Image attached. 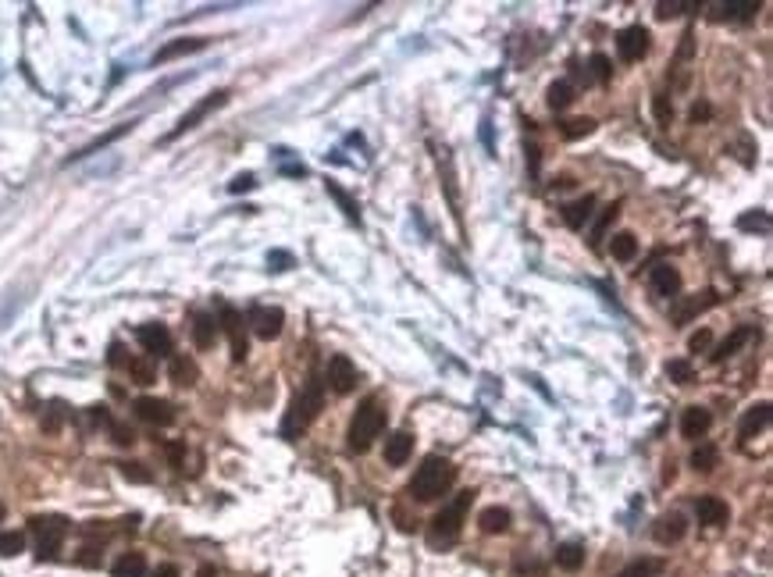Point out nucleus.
<instances>
[{
    "mask_svg": "<svg viewBox=\"0 0 773 577\" xmlns=\"http://www.w3.org/2000/svg\"><path fill=\"white\" fill-rule=\"evenodd\" d=\"M453 478H456V467H453L449 460L428 456V460L413 470V478H410V499H417V502H435V499H442V495L453 488Z\"/></svg>",
    "mask_w": 773,
    "mask_h": 577,
    "instance_id": "nucleus-1",
    "label": "nucleus"
},
{
    "mask_svg": "<svg viewBox=\"0 0 773 577\" xmlns=\"http://www.w3.org/2000/svg\"><path fill=\"white\" fill-rule=\"evenodd\" d=\"M321 406H325V382H321L318 374H310L307 385H303V392L293 399V406H289V414H286V421H282V435H286V438L303 435V431L310 428V421L321 414Z\"/></svg>",
    "mask_w": 773,
    "mask_h": 577,
    "instance_id": "nucleus-2",
    "label": "nucleus"
},
{
    "mask_svg": "<svg viewBox=\"0 0 773 577\" xmlns=\"http://www.w3.org/2000/svg\"><path fill=\"white\" fill-rule=\"evenodd\" d=\"M382 428H385V406L371 396V399L360 403V410H357L353 421H350V431H346L350 449H353V453H367L371 442L382 435Z\"/></svg>",
    "mask_w": 773,
    "mask_h": 577,
    "instance_id": "nucleus-3",
    "label": "nucleus"
},
{
    "mask_svg": "<svg viewBox=\"0 0 773 577\" xmlns=\"http://www.w3.org/2000/svg\"><path fill=\"white\" fill-rule=\"evenodd\" d=\"M470 502H474V492H460L435 520H431V534H428V541L431 545H449V541H456V534H460V527H463V517H467V509H470Z\"/></svg>",
    "mask_w": 773,
    "mask_h": 577,
    "instance_id": "nucleus-4",
    "label": "nucleus"
},
{
    "mask_svg": "<svg viewBox=\"0 0 773 577\" xmlns=\"http://www.w3.org/2000/svg\"><path fill=\"white\" fill-rule=\"evenodd\" d=\"M228 97H232L228 90H217V93L203 97L200 104H193V107H189V111H185V114L178 118V125H175V129H171V132H168V136H164L161 143H175V139H178V136H185L189 129H196L200 122H207V118H210L214 111H221V107L228 104Z\"/></svg>",
    "mask_w": 773,
    "mask_h": 577,
    "instance_id": "nucleus-5",
    "label": "nucleus"
},
{
    "mask_svg": "<svg viewBox=\"0 0 773 577\" xmlns=\"http://www.w3.org/2000/svg\"><path fill=\"white\" fill-rule=\"evenodd\" d=\"M325 385L335 392V396H350L357 389V364L350 357H332L328 360V374H325Z\"/></svg>",
    "mask_w": 773,
    "mask_h": 577,
    "instance_id": "nucleus-6",
    "label": "nucleus"
},
{
    "mask_svg": "<svg viewBox=\"0 0 773 577\" xmlns=\"http://www.w3.org/2000/svg\"><path fill=\"white\" fill-rule=\"evenodd\" d=\"M649 43H652V36L645 26H627L617 36V54H620V61H642L649 54Z\"/></svg>",
    "mask_w": 773,
    "mask_h": 577,
    "instance_id": "nucleus-7",
    "label": "nucleus"
},
{
    "mask_svg": "<svg viewBox=\"0 0 773 577\" xmlns=\"http://www.w3.org/2000/svg\"><path fill=\"white\" fill-rule=\"evenodd\" d=\"M282 325H286V314L279 307H253L249 311V328L256 339H279L282 335Z\"/></svg>",
    "mask_w": 773,
    "mask_h": 577,
    "instance_id": "nucleus-8",
    "label": "nucleus"
},
{
    "mask_svg": "<svg viewBox=\"0 0 773 577\" xmlns=\"http://www.w3.org/2000/svg\"><path fill=\"white\" fill-rule=\"evenodd\" d=\"M132 410H136L139 421L157 424V428H168V424L175 421V406H171L168 399H157V396H143V399H136Z\"/></svg>",
    "mask_w": 773,
    "mask_h": 577,
    "instance_id": "nucleus-9",
    "label": "nucleus"
},
{
    "mask_svg": "<svg viewBox=\"0 0 773 577\" xmlns=\"http://www.w3.org/2000/svg\"><path fill=\"white\" fill-rule=\"evenodd\" d=\"M33 534L40 538V549H61V538L68 531V520L65 517H33L29 520Z\"/></svg>",
    "mask_w": 773,
    "mask_h": 577,
    "instance_id": "nucleus-10",
    "label": "nucleus"
},
{
    "mask_svg": "<svg viewBox=\"0 0 773 577\" xmlns=\"http://www.w3.org/2000/svg\"><path fill=\"white\" fill-rule=\"evenodd\" d=\"M217 328H225V335H228V343H232V360L242 364V360H246V325H242V318H239L232 307H225Z\"/></svg>",
    "mask_w": 773,
    "mask_h": 577,
    "instance_id": "nucleus-11",
    "label": "nucleus"
},
{
    "mask_svg": "<svg viewBox=\"0 0 773 577\" xmlns=\"http://www.w3.org/2000/svg\"><path fill=\"white\" fill-rule=\"evenodd\" d=\"M649 285H652V293H656V296H663V300H674V296L681 293V271H677L674 264H656V267H652V278H649Z\"/></svg>",
    "mask_w": 773,
    "mask_h": 577,
    "instance_id": "nucleus-12",
    "label": "nucleus"
},
{
    "mask_svg": "<svg viewBox=\"0 0 773 577\" xmlns=\"http://www.w3.org/2000/svg\"><path fill=\"white\" fill-rule=\"evenodd\" d=\"M695 517H698V524H706V527H720V524L730 520V509H727L723 499H716V495H702V499L695 502Z\"/></svg>",
    "mask_w": 773,
    "mask_h": 577,
    "instance_id": "nucleus-13",
    "label": "nucleus"
},
{
    "mask_svg": "<svg viewBox=\"0 0 773 577\" xmlns=\"http://www.w3.org/2000/svg\"><path fill=\"white\" fill-rule=\"evenodd\" d=\"M652 534H656V541H659V545H677V541L688 534V520H684L681 513H666V517H659V520H656Z\"/></svg>",
    "mask_w": 773,
    "mask_h": 577,
    "instance_id": "nucleus-14",
    "label": "nucleus"
},
{
    "mask_svg": "<svg viewBox=\"0 0 773 577\" xmlns=\"http://www.w3.org/2000/svg\"><path fill=\"white\" fill-rule=\"evenodd\" d=\"M207 47V40L203 36H185V40H171V43H164L157 54H153V65H164V61H175V58H185V54H196V50H203Z\"/></svg>",
    "mask_w": 773,
    "mask_h": 577,
    "instance_id": "nucleus-15",
    "label": "nucleus"
},
{
    "mask_svg": "<svg viewBox=\"0 0 773 577\" xmlns=\"http://www.w3.org/2000/svg\"><path fill=\"white\" fill-rule=\"evenodd\" d=\"M139 343H143V350L153 353V357L171 353V332H168L164 325H143V328H139Z\"/></svg>",
    "mask_w": 773,
    "mask_h": 577,
    "instance_id": "nucleus-16",
    "label": "nucleus"
},
{
    "mask_svg": "<svg viewBox=\"0 0 773 577\" xmlns=\"http://www.w3.org/2000/svg\"><path fill=\"white\" fill-rule=\"evenodd\" d=\"M410 453H413V435L410 431H396V435L385 438V463L389 467H403L410 460Z\"/></svg>",
    "mask_w": 773,
    "mask_h": 577,
    "instance_id": "nucleus-17",
    "label": "nucleus"
},
{
    "mask_svg": "<svg viewBox=\"0 0 773 577\" xmlns=\"http://www.w3.org/2000/svg\"><path fill=\"white\" fill-rule=\"evenodd\" d=\"M709 424H713V417H709L706 406H688L684 417H681V435L684 438H702L709 431Z\"/></svg>",
    "mask_w": 773,
    "mask_h": 577,
    "instance_id": "nucleus-18",
    "label": "nucleus"
},
{
    "mask_svg": "<svg viewBox=\"0 0 773 577\" xmlns=\"http://www.w3.org/2000/svg\"><path fill=\"white\" fill-rule=\"evenodd\" d=\"M769 424V403H755V406H748L745 410V417H741V428H737V435L748 442V438H755L762 428Z\"/></svg>",
    "mask_w": 773,
    "mask_h": 577,
    "instance_id": "nucleus-19",
    "label": "nucleus"
},
{
    "mask_svg": "<svg viewBox=\"0 0 773 577\" xmlns=\"http://www.w3.org/2000/svg\"><path fill=\"white\" fill-rule=\"evenodd\" d=\"M111 577H146V556L143 552H121L111 566Z\"/></svg>",
    "mask_w": 773,
    "mask_h": 577,
    "instance_id": "nucleus-20",
    "label": "nucleus"
},
{
    "mask_svg": "<svg viewBox=\"0 0 773 577\" xmlns=\"http://www.w3.org/2000/svg\"><path fill=\"white\" fill-rule=\"evenodd\" d=\"M477 527H481L485 534H502V531H509V509H506V506H488V509H481Z\"/></svg>",
    "mask_w": 773,
    "mask_h": 577,
    "instance_id": "nucleus-21",
    "label": "nucleus"
},
{
    "mask_svg": "<svg viewBox=\"0 0 773 577\" xmlns=\"http://www.w3.org/2000/svg\"><path fill=\"white\" fill-rule=\"evenodd\" d=\"M214 339H217V321L210 314H196L193 318V343H196V350H210Z\"/></svg>",
    "mask_w": 773,
    "mask_h": 577,
    "instance_id": "nucleus-22",
    "label": "nucleus"
},
{
    "mask_svg": "<svg viewBox=\"0 0 773 577\" xmlns=\"http://www.w3.org/2000/svg\"><path fill=\"white\" fill-rule=\"evenodd\" d=\"M132 125H136V122H125V125H114L111 132H104V136H97V139H93V143H86V146H82L79 153H72V161H82V157H90V153H97V150H104V146H111L114 139H121L125 132H132Z\"/></svg>",
    "mask_w": 773,
    "mask_h": 577,
    "instance_id": "nucleus-23",
    "label": "nucleus"
},
{
    "mask_svg": "<svg viewBox=\"0 0 773 577\" xmlns=\"http://www.w3.org/2000/svg\"><path fill=\"white\" fill-rule=\"evenodd\" d=\"M168 374H171V382H175V385H182V389L196 385V378H200V371H196V360H193V357H175V360H171V367H168Z\"/></svg>",
    "mask_w": 773,
    "mask_h": 577,
    "instance_id": "nucleus-24",
    "label": "nucleus"
},
{
    "mask_svg": "<svg viewBox=\"0 0 773 577\" xmlns=\"http://www.w3.org/2000/svg\"><path fill=\"white\" fill-rule=\"evenodd\" d=\"M592 207H595V196H581V200H574V203L563 207V221H567L571 228H585V221L592 217Z\"/></svg>",
    "mask_w": 773,
    "mask_h": 577,
    "instance_id": "nucleus-25",
    "label": "nucleus"
},
{
    "mask_svg": "<svg viewBox=\"0 0 773 577\" xmlns=\"http://www.w3.org/2000/svg\"><path fill=\"white\" fill-rule=\"evenodd\" d=\"M556 566H563V570L585 566V545H581V541H563V545L556 549Z\"/></svg>",
    "mask_w": 773,
    "mask_h": 577,
    "instance_id": "nucleus-26",
    "label": "nucleus"
},
{
    "mask_svg": "<svg viewBox=\"0 0 773 577\" xmlns=\"http://www.w3.org/2000/svg\"><path fill=\"white\" fill-rule=\"evenodd\" d=\"M716 11L727 22H745V18H752L759 11V4H755V0H730V4H720Z\"/></svg>",
    "mask_w": 773,
    "mask_h": 577,
    "instance_id": "nucleus-27",
    "label": "nucleus"
},
{
    "mask_svg": "<svg viewBox=\"0 0 773 577\" xmlns=\"http://www.w3.org/2000/svg\"><path fill=\"white\" fill-rule=\"evenodd\" d=\"M748 339H752V328H737L730 339H723V343L716 346V353H713V364H723L727 357H734V353H737V350H741Z\"/></svg>",
    "mask_w": 773,
    "mask_h": 577,
    "instance_id": "nucleus-28",
    "label": "nucleus"
},
{
    "mask_svg": "<svg viewBox=\"0 0 773 577\" xmlns=\"http://www.w3.org/2000/svg\"><path fill=\"white\" fill-rule=\"evenodd\" d=\"M716 463H720V449H716L713 442H702V446H695V453H691V467H695V470L709 474Z\"/></svg>",
    "mask_w": 773,
    "mask_h": 577,
    "instance_id": "nucleus-29",
    "label": "nucleus"
},
{
    "mask_svg": "<svg viewBox=\"0 0 773 577\" xmlns=\"http://www.w3.org/2000/svg\"><path fill=\"white\" fill-rule=\"evenodd\" d=\"M610 253H613V260H634V253H638V239L631 235V232H620V235H613V242H610Z\"/></svg>",
    "mask_w": 773,
    "mask_h": 577,
    "instance_id": "nucleus-30",
    "label": "nucleus"
},
{
    "mask_svg": "<svg viewBox=\"0 0 773 577\" xmlns=\"http://www.w3.org/2000/svg\"><path fill=\"white\" fill-rule=\"evenodd\" d=\"M574 104V86L571 82H553L549 86V107L553 111H567Z\"/></svg>",
    "mask_w": 773,
    "mask_h": 577,
    "instance_id": "nucleus-31",
    "label": "nucleus"
},
{
    "mask_svg": "<svg viewBox=\"0 0 773 577\" xmlns=\"http://www.w3.org/2000/svg\"><path fill=\"white\" fill-rule=\"evenodd\" d=\"M716 303V293H702V300H688L674 318H677V325H688V318H695V314H702L706 307H713Z\"/></svg>",
    "mask_w": 773,
    "mask_h": 577,
    "instance_id": "nucleus-32",
    "label": "nucleus"
},
{
    "mask_svg": "<svg viewBox=\"0 0 773 577\" xmlns=\"http://www.w3.org/2000/svg\"><path fill=\"white\" fill-rule=\"evenodd\" d=\"M26 552V534L22 531H0V556H22Z\"/></svg>",
    "mask_w": 773,
    "mask_h": 577,
    "instance_id": "nucleus-33",
    "label": "nucleus"
},
{
    "mask_svg": "<svg viewBox=\"0 0 773 577\" xmlns=\"http://www.w3.org/2000/svg\"><path fill=\"white\" fill-rule=\"evenodd\" d=\"M688 8H695V0H659V4H656V18H659V22H666V18H677V15H684Z\"/></svg>",
    "mask_w": 773,
    "mask_h": 577,
    "instance_id": "nucleus-34",
    "label": "nucleus"
},
{
    "mask_svg": "<svg viewBox=\"0 0 773 577\" xmlns=\"http://www.w3.org/2000/svg\"><path fill=\"white\" fill-rule=\"evenodd\" d=\"M666 378L677 382V385H691V382H695V367H691L688 360H670V364H666Z\"/></svg>",
    "mask_w": 773,
    "mask_h": 577,
    "instance_id": "nucleus-35",
    "label": "nucleus"
},
{
    "mask_svg": "<svg viewBox=\"0 0 773 577\" xmlns=\"http://www.w3.org/2000/svg\"><path fill=\"white\" fill-rule=\"evenodd\" d=\"M592 129H595V122H592V118H571V122H567L560 132H563V139H581V136H588Z\"/></svg>",
    "mask_w": 773,
    "mask_h": 577,
    "instance_id": "nucleus-36",
    "label": "nucleus"
},
{
    "mask_svg": "<svg viewBox=\"0 0 773 577\" xmlns=\"http://www.w3.org/2000/svg\"><path fill=\"white\" fill-rule=\"evenodd\" d=\"M652 111H656V122H659V125H670V122H674V104H670L666 93H656V97H652Z\"/></svg>",
    "mask_w": 773,
    "mask_h": 577,
    "instance_id": "nucleus-37",
    "label": "nucleus"
},
{
    "mask_svg": "<svg viewBox=\"0 0 773 577\" xmlns=\"http://www.w3.org/2000/svg\"><path fill=\"white\" fill-rule=\"evenodd\" d=\"M61 424H65V406H61V403H50V410L43 414V431L54 435V431H61Z\"/></svg>",
    "mask_w": 773,
    "mask_h": 577,
    "instance_id": "nucleus-38",
    "label": "nucleus"
},
{
    "mask_svg": "<svg viewBox=\"0 0 773 577\" xmlns=\"http://www.w3.org/2000/svg\"><path fill=\"white\" fill-rule=\"evenodd\" d=\"M588 65H592V75H595L599 82H610V79H613V61H610L606 54H595Z\"/></svg>",
    "mask_w": 773,
    "mask_h": 577,
    "instance_id": "nucleus-39",
    "label": "nucleus"
},
{
    "mask_svg": "<svg viewBox=\"0 0 773 577\" xmlns=\"http://www.w3.org/2000/svg\"><path fill=\"white\" fill-rule=\"evenodd\" d=\"M328 193L339 200V207L346 210V217H350V221H360V210H357V203H353V200H350V196H346V193L335 185V182H328Z\"/></svg>",
    "mask_w": 773,
    "mask_h": 577,
    "instance_id": "nucleus-40",
    "label": "nucleus"
},
{
    "mask_svg": "<svg viewBox=\"0 0 773 577\" xmlns=\"http://www.w3.org/2000/svg\"><path fill=\"white\" fill-rule=\"evenodd\" d=\"M613 217H617V203H613V207H606V210H602V217L595 221V228H592V246H599V242L606 239V228H610V221H613Z\"/></svg>",
    "mask_w": 773,
    "mask_h": 577,
    "instance_id": "nucleus-41",
    "label": "nucleus"
},
{
    "mask_svg": "<svg viewBox=\"0 0 773 577\" xmlns=\"http://www.w3.org/2000/svg\"><path fill=\"white\" fill-rule=\"evenodd\" d=\"M129 374L136 378V385H153V367L146 360H129Z\"/></svg>",
    "mask_w": 773,
    "mask_h": 577,
    "instance_id": "nucleus-42",
    "label": "nucleus"
},
{
    "mask_svg": "<svg viewBox=\"0 0 773 577\" xmlns=\"http://www.w3.org/2000/svg\"><path fill=\"white\" fill-rule=\"evenodd\" d=\"M709 346H713V332H709V328H698V332L688 339V350H691V353H706Z\"/></svg>",
    "mask_w": 773,
    "mask_h": 577,
    "instance_id": "nucleus-43",
    "label": "nucleus"
},
{
    "mask_svg": "<svg viewBox=\"0 0 773 577\" xmlns=\"http://www.w3.org/2000/svg\"><path fill=\"white\" fill-rule=\"evenodd\" d=\"M121 474L129 481H136V485H150V470L143 463H121Z\"/></svg>",
    "mask_w": 773,
    "mask_h": 577,
    "instance_id": "nucleus-44",
    "label": "nucleus"
},
{
    "mask_svg": "<svg viewBox=\"0 0 773 577\" xmlns=\"http://www.w3.org/2000/svg\"><path fill=\"white\" fill-rule=\"evenodd\" d=\"M737 228H745V232H752V228L766 232V228H769V217H766V214H745V217L737 221Z\"/></svg>",
    "mask_w": 773,
    "mask_h": 577,
    "instance_id": "nucleus-45",
    "label": "nucleus"
},
{
    "mask_svg": "<svg viewBox=\"0 0 773 577\" xmlns=\"http://www.w3.org/2000/svg\"><path fill=\"white\" fill-rule=\"evenodd\" d=\"M111 442H114V446H132V442H136V435H132V428H125V424H114V421H111Z\"/></svg>",
    "mask_w": 773,
    "mask_h": 577,
    "instance_id": "nucleus-46",
    "label": "nucleus"
},
{
    "mask_svg": "<svg viewBox=\"0 0 773 577\" xmlns=\"http://www.w3.org/2000/svg\"><path fill=\"white\" fill-rule=\"evenodd\" d=\"M268 264H271V271H289V267H293V257H289L286 249H271V253H268Z\"/></svg>",
    "mask_w": 773,
    "mask_h": 577,
    "instance_id": "nucleus-47",
    "label": "nucleus"
},
{
    "mask_svg": "<svg viewBox=\"0 0 773 577\" xmlns=\"http://www.w3.org/2000/svg\"><path fill=\"white\" fill-rule=\"evenodd\" d=\"M107 360H111V367H129V360H132V357L125 353V346H121V343H114V346H111V353H107Z\"/></svg>",
    "mask_w": 773,
    "mask_h": 577,
    "instance_id": "nucleus-48",
    "label": "nucleus"
},
{
    "mask_svg": "<svg viewBox=\"0 0 773 577\" xmlns=\"http://www.w3.org/2000/svg\"><path fill=\"white\" fill-rule=\"evenodd\" d=\"M253 185H256V178H253V175H235V178L228 182V189H232V193H249Z\"/></svg>",
    "mask_w": 773,
    "mask_h": 577,
    "instance_id": "nucleus-49",
    "label": "nucleus"
},
{
    "mask_svg": "<svg viewBox=\"0 0 773 577\" xmlns=\"http://www.w3.org/2000/svg\"><path fill=\"white\" fill-rule=\"evenodd\" d=\"M617 577H652V566H649V563H631V566H624Z\"/></svg>",
    "mask_w": 773,
    "mask_h": 577,
    "instance_id": "nucleus-50",
    "label": "nucleus"
},
{
    "mask_svg": "<svg viewBox=\"0 0 773 577\" xmlns=\"http://www.w3.org/2000/svg\"><path fill=\"white\" fill-rule=\"evenodd\" d=\"M79 563H82V566H100V549H93V545L82 549V552H79Z\"/></svg>",
    "mask_w": 773,
    "mask_h": 577,
    "instance_id": "nucleus-51",
    "label": "nucleus"
},
{
    "mask_svg": "<svg viewBox=\"0 0 773 577\" xmlns=\"http://www.w3.org/2000/svg\"><path fill=\"white\" fill-rule=\"evenodd\" d=\"M713 114V107L709 104H691V122H706Z\"/></svg>",
    "mask_w": 773,
    "mask_h": 577,
    "instance_id": "nucleus-52",
    "label": "nucleus"
},
{
    "mask_svg": "<svg viewBox=\"0 0 773 577\" xmlns=\"http://www.w3.org/2000/svg\"><path fill=\"white\" fill-rule=\"evenodd\" d=\"M153 577H178V566H175V563H161V566L153 570Z\"/></svg>",
    "mask_w": 773,
    "mask_h": 577,
    "instance_id": "nucleus-53",
    "label": "nucleus"
},
{
    "mask_svg": "<svg viewBox=\"0 0 773 577\" xmlns=\"http://www.w3.org/2000/svg\"><path fill=\"white\" fill-rule=\"evenodd\" d=\"M4 513H8V509H4V502H0V524H4Z\"/></svg>",
    "mask_w": 773,
    "mask_h": 577,
    "instance_id": "nucleus-54",
    "label": "nucleus"
}]
</instances>
